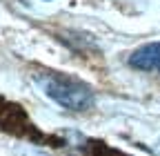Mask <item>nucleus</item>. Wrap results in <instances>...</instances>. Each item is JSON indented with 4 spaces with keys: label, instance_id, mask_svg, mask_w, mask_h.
Returning a JSON list of instances; mask_svg holds the SVG:
<instances>
[{
    "label": "nucleus",
    "instance_id": "nucleus-2",
    "mask_svg": "<svg viewBox=\"0 0 160 156\" xmlns=\"http://www.w3.org/2000/svg\"><path fill=\"white\" fill-rule=\"evenodd\" d=\"M129 65L142 71H158L160 74V43H149L136 49L129 56Z\"/></svg>",
    "mask_w": 160,
    "mask_h": 156
},
{
    "label": "nucleus",
    "instance_id": "nucleus-3",
    "mask_svg": "<svg viewBox=\"0 0 160 156\" xmlns=\"http://www.w3.org/2000/svg\"><path fill=\"white\" fill-rule=\"evenodd\" d=\"M156 154H158V156H160V143H158V147H156Z\"/></svg>",
    "mask_w": 160,
    "mask_h": 156
},
{
    "label": "nucleus",
    "instance_id": "nucleus-1",
    "mask_svg": "<svg viewBox=\"0 0 160 156\" xmlns=\"http://www.w3.org/2000/svg\"><path fill=\"white\" fill-rule=\"evenodd\" d=\"M38 83L51 101L62 105L65 109L85 112L93 105V91L85 83H80L78 78L65 74H42L38 76Z\"/></svg>",
    "mask_w": 160,
    "mask_h": 156
}]
</instances>
